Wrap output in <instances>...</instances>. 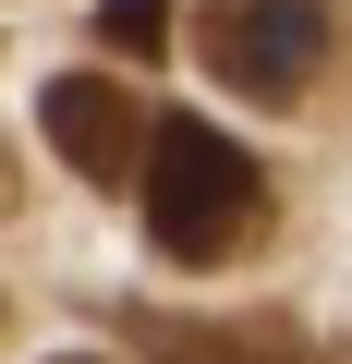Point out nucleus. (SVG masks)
Masks as SVG:
<instances>
[{"label":"nucleus","instance_id":"20e7f679","mask_svg":"<svg viewBox=\"0 0 352 364\" xmlns=\"http://www.w3.org/2000/svg\"><path fill=\"white\" fill-rule=\"evenodd\" d=\"M134 340H146V364H328L316 340H292V328H195V316H134Z\"/></svg>","mask_w":352,"mask_h":364},{"label":"nucleus","instance_id":"f257e3e1","mask_svg":"<svg viewBox=\"0 0 352 364\" xmlns=\"http://www.w3.org/2000/svg\"><path fill=\"white\" fill-rule=\"evenodd\" d=\"M134 182H146V231H158V255H183V267H231V255L267 231V170H255L219 122H195V109L146 122Z\"/></svg>","mask_w":352,"mask_h":364},{"label":"nucleus","instance_id":"f03ea898","mask_svg":"<svg viewBox=\"0 0 352 364\" xmlns=\"http://www.w3.org/2000/svg\"><path fill=\"white\" fill-rule=\"evenodd\" d=\"M340 49V13L328 0H195V61L267 109H292Z\"/></svg>","mask_w":352,"mask_h":364},{"label":"nucleus","instance_id":"423d86ee","mask_svg":"<svg viewBox=\"0 0 352 364\" xmlns=\"http://www.w3.org/2000/svg\"><path fill=\"white\" fill-rule=\"evenodd\" d=\"M25 207V170H13V146H0V219H13Z\"/></svg>","mask_w":352,"mask_h":364},{"label":"nucleus","instance_id":"39448f33","mask_svg":"<svg viewBox=\"0 0 352 364\" xmlns=\"http://www.w3.org/2000/svg\"><path fill=\"white\" fill-rule=\"evenodd\" d=\"M97 49L110 61H158L170 49V0H97Z\"/></svg>","mask_w":352,"mask_h":364},{"label":"nucleus","instance_id":"0eeeda50","mask_svg":"<svg viewBox=\"0 0 352 364\" xmlns=\"http://www.w3.org/2000/svg\"><path fill=\"white\" fill-rule=\"evenodd\" d=\"M61 364H97V352H61Z\"/></svg>","mask_w":352,"mask_h":364},{"label":"nucleus","instance_id":"7ed1b4c3","mask_svg":"<svg viewBox=\"0 0 352 364\" xmlns=\"http://www.w3.org/2000/svg\"><path fill=\"white\" fill-rule=\"evenodd\" d=\"M37 122H49V146H61L85 182H134V158H146V97L110 85V73H61V85L37 97Z\"/></svg>","mask_w":352,"mask_h":364}]
</instances>
